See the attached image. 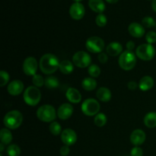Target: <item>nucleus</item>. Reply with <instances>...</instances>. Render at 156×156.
Masks as SVG:
<instances>
[{
    "label": "nucleus",
    "instance_id": "f257e3e1",
    "mask_svg": "<svg viewBox=\"0 0 156 156\" xmlns=\"http://www.w3.org/2000/svg\"><path fill=\"white\" fill-rule=\"evenodd\" d=\"M59 59L55 55L52 53H46L41 56L40 59L39 66L41 72L46 75H50L54 73L59 67Z\"/></svg>",
    "mask_w": 156,
    "mask_h": 156
},
{
    "label": "nucleus",
    "instance_id": "f03ea898",
    "mask_svg": "<svg viewBox=\"0 0 156 156\" xmlns=\"http://www.w3.org/2000/svg\"><path fill=\"white\" fill-rule=\"evenodd\" d=\"M23 122V115L20 111L13 110L5 115L3 123L9 129H16L20 127Z\"/></svg>",
    "mask_w": 156,
    "mask_h": 156
},
{
    "label": "nucleus",
    "instance_id": "7ed1b4c3",
    "mask_svg": "<svg viewBox=\"0 0 156 156\" xmlns=\"http://www.w3.org/2000/svg\"><path fill=\"white\" fill-rule=\"evenodd\" d=\"M118 63L120 68L125 71L132 70L136 64V56L132 51L125 50L119 56Z\"/></svg>",
    "mask_w": 156,
    "mask_h": 156
},
{
    "label": "nucleus",
    "instance_id": "20e7f679",
    "mask_svg": "<svg viewBox=\"0 0 156 156\" xmlns=\"http://www.w3.org/2000/svg\"><path fill=\"white\" fill-rule=\"evenodd\" d=\"M23 99L27 105L34 107L40 103L41 100V92L36 86H29L24 90Z\"/></svg>",
    "mask_w": 156,
    "mask_h": 156
},
{
    "label": "nucleus",
    "instance_id": "39448f33",
    "mask_svg": "<svg viewBox=\"0 0 156 156\" xmlns=\"http://www.w3.org/2000/svg\"><path fill=\"white\" fill-rule=\"evenodd\" d=\"M57 112L52 105H44L40 107L37 111V117L41 121L45 123L53 122L56 119Z\"/></svg>",
    "mask_w": 156,
    "mask_h": 156
},
{
    "label": "nucleus",
    "instance_id": "423d86ee",
    "mask_svg": "<svg viewBox=\"0 0 156 156\" xmlns=\"http://www.w3.org/2000/svg\"><path fill=\"white\" fill-rule=\"evenodd\" d=\"M136 55L143 61H150L155 55V49L150 44H143L136 49Z\"/></svg>",
    "mask_w": 156,
    "mask_h": 156
},
{
    "label": "nucleus",
    "instance_id": "0eeeda50",
    "mask_svg": "<svg viewBox=\"0 0 156 156\" xmlns=\"http://www.w3.org/2000/svg\"><path fill=\"white\" fill-rule=\"evenodd\" d=\"M82 111L85 115L88 117L97 115L101 109V105L96 99L88 98L85 100L82 103Z\"/></svg>",
    "mask_w": 156,
    "mask_h": 156
},
{
    "label": "nucleus",
    "instance_id": "6e6552de",
    "mask_svg": "<svg viewBox=\"0 0 156 156\" xmlns=\"http://www.w3.org/2000/svg\"><path fill=\"white\" fill-rule=\"evenodd\" d=\"M105 41L103 39L97 36H93L88 38L85 42V47L92 53H101L105 49Z\"/></svg>",
    "mask_w": 156,
    "mask_h": 156
},
{
    "label": "nucleus",
    "instance_id": "1a4fd4ad",
    "mask_svg": "<svg viewBox=\"0 0 156 156\" xmlns=\"http://www.w3.org/2000/svg\"><path fill=\"white\" fill-rule=\"evenodd\" d=\"M73 62L79 68H86L91 66V57L88 53L85 51H78L73 55Z\"/></svg>",
    "mask_w": 156,
    "mask_h": 156
},
{
    "label": "nucleus",
    "instance_id": "9d476101",
    "mask_svg": "<svg viewBox=\"0 0 156 156\" xmlns=\"http://www.w3.org/2000/svg\"><path fill=\"white\" fill-rule=\"evenodd\" d=\"M38 62L33 56H29L24 59L23 62V72L28 76H34L36 75L37 70Z\"/></svg>",
    "mask_w": 156,
    "mask_h": 156
},
{
    "label": "nucleus",
    "instance_id": "9b49d317",
    "mask_svg": "<svg viewBox=\"0 0 156 156\" xmlns=\"http://www.w3.org/2000/svg\"><path fill=\"white\" fill-rule=\"evenodd\" d=\"M61 140L66 146H73L77 141V134L75 130L67 128L62 130L61 133Z\"/></svg>",
    "mask_w": 156,
    "mask_h": 156
},
{
    "label": "nucleus",
    "instance_id": "f8f14e48",
    "mask_svg": "<svg viewBox=\"0 0 156 156\" xmlns=\"http://www.w3.org/2000/svg\"><path fill=\"white\" fill-rule=\"evenodd\" d=\"M85 14V9L83 5L80 2H75L70 6L69 15L74 20H81Z\"/></svg>",
    "mask_w": 156,
    "mask_h": 156
},
{
    "label": "nucleus",
    "instance_id": "ddd939ff",
    "mask_svg": "<svg viewBox=\"0 0 156 156\" xmlns=\"http://www.w3.org/2000/svg\"><path fill=\"white\" fill-rule=\"evenodd\" d=\"M73 105L69 103H64L59 107L57 110V116L60 120H66L72 117L73 114Z\"/></svg>",
    "mask_w": 156,
    "mask_h": 156
},
{
    "label": "nucleus",
    "instance_id": "4468645a",
    "mask_svg": "<svg viewBox=\"0 0 156 156\" xmlns=\"http://www.w3.org/2000/svg\"><path fill=\"white\" fill-rule=\"evenodd\" d=\"M24 83L21 80H13L8 85L7 91L12 96L19 95L24 91Z\"/></svg>",
    "mask_w": 156,
    "mask_h": 156
},
{
    "label": "nucleus",
    "instance_id": "2eb2a0df",
    "mask_svg": "<svg viewBox=\"0 0 156 156\" xmlns=\"http://www.w3.org/2000/svg\"><path fill=\"white\" fill-rule=\"evenodd\" d=\"M146 135L143 129H136L132 132L130 135V142L133 145L136 146H141L145 143Z\"/></svg>",
    "mask_w": 156,
    "mask_h": 156
},
{
    "label": "nucleus",
    "instance_id": "dca6fc26",
    "mask_svg": "<svg viewBox=\"0 0 156 156\" xmlns=\"http://www.w3.org/2000/svg\"><path fill=\"white\" fill-rule=\"evenodd\" d=\"M128 31L129 34L136 38H140L144 36L145 28L143 24H140L137 22H133L128 27Z\"/></svg>",
    "mask_w": 156,
    "mask_h": 156
},
{
    "label": "nucleus",
    "instance_id": "f3484780",
    "mask_svg": "<svg viewBox=\"0 0 156 156\" xmlns=\"http://www.w3.org/2000/svg\"><path fill=\"white\" fill-rule=\"evenodd\" d=\"M66 96L70 103L78 104L82 101V94L79 90L75 88H69L66 93Z\"/></svg>",
    "mask_w": 156,
    "mask_h": 156
},
{
    "label": "nucleus",
    "instance_id": "a211bd4d",
    "mask_svg": "<svg viewBox=\"0 0 156 156\" xmlns=\"http://www.w3.org/2000/svg\"><path fill=\"white\" fill-rule=\"evenodd\" d=\"M107 53L110 55L111 56H117L123 53V46L120 43L116 42H111L108 45L106 48Z\"/></svg>",
    "mask_w": 156,
    "mask_h": 156
},
{
    "label": "nucleus",
    "instance_id": "6ab92c4d",
    "mask_svg": "<svg viewBox=\"0 0 156 156\" xmlns=\"http://www.w3.org/2000/svg\"><path fill=\"white\" fill-rule=\"evenodd\" d=\"M96 96L101 101L108 102L111 101V98H112V94L109 88H106V87H101L98 89L97 92H96Z\"/></svg>",
    "mask_w": 156,
    "mask_h": 156
},
{
    "label": "nucleus",
    "instance_id": "aec40b11",
    "mask_svg": "<svg viewBox=\"0 0 156 156\" xmlns=\"http://www.w3.org/2000/svg\"><path fill=\"white\" fill-rule=\"evenodd\" d=\"M154 86V79L151 76H143L139 82V88L143 91H149Z\"/></svg>",
    "mask_w": 156,
    "mask_h": 156
},
{
    "label": "nucleus",
    "instance_id": "412c9836",
    "mask_svg": "<svg viewBox=\"0 0 156 156\" xmlns=\"http://www.w3.org/2000/svg\"><path fill=\"white\" fill-rule=\"evenodd\" d=\"M88 5L93 12L99 14L102 13L105 10V4L103 0H89Z\"/></svg>",
    "mask_w": 156,
    "mask_h": 156
},
{
    "label": "nucleus",
    "instance_id": "4be33fe9",
    "mask_svg": "<svg viewBox=\"0 0 156 156\" xmlns=\"http://www.w3.org/2000/svg\"><path fill=\"white\" fill-rule=\"evenodd\" d=\"M59 69L62 74H71L74 70V64L69 60H62L59 64Z\"/></svg>",
    "mask_w": 156,
    "mask_h": 156
},
{
    "label": "nucleus",
    "instance_id": "5701e85b",
    "mask_svg": "<svg viewBox=\"0 0 156 156\" xmlns=\"http://www.w3.org/2000/svg\"><path fill=\"white\" fill-rule=\"evenodd\" d=\"M82 86L84 90L87 91H93L97 87V82L92 77H87L82 80Z\"/></svg>",
    "mask_w": 156,
    "mask_h": 156
},
{
    "label": "nucleus",
    "instance_id": "b1692460",
    "mask_svg": "<svg viewBox=\"0 0 156 156\" xmlns=\"http://www.w3.org/2000/svg\"><path fill=\"white\" fill-rule=\"evenodd\" d=\"M12 139H13V136H12L10 129L8 128H2L0 130V140H1V143L2 144H9L12 141Z\"/></svg>",
    "mask_w": 156,
    "mask_h": 156
},
{
    "label": "nucleus",
    "instance_id": "393cba45",
    "mask_svg": "<svg viewBox=\"0 0 156 156\" xmlns=\"http://www.w3.org/2000/svg\"><path fill=\"white\" fill-rule=\"evenodd\" d=\"M144 124L148 128L156 127V112H149L144 117Z\"/></svg>",
    "mask_w": 156,
    "mask_h": 156
},
{
    "label": "nucleus",
    "instance_id": "a878e982",
    "mask_svg": "<svg viewBox=\"0 0 156 156\" xmlns=\"http://www.w3.org/2000/svg\"><path fill=\"white\" fill-rule=\"evenodd\" d=\"M59 80L55 76H49L45 79V86L50 89H53L59 87Z\"/></svg>",
    "mask_w": 156,
    "mask_h": 156
},
{
    "label": "nucleus",
    "instance_id": "bb28decb",
    "mask_svg": "<svg viewBox=\"0 0 156 156\" xmlns=\"http://www.w3.org/2000/svg\"><path fill=\"white\" fill-rule=\"evenodd\" d=\"M107 121H108V117L103 113H98L97 115H95L94 119V124L98 127H102L105 126L107 123Z\"/></svg>",
    "mask_w": 156,
    "mask_h": 156
},
{
    "label": "nucleus",
    "instance_id": "cd10ccee",
    "mask_svg": "<svg viewBox=\"0 0 156 156\" xmlns=\"http://www.w3.org/2000/svg\"><path fill=\"white\" fill-rule=\"evenodd\" d=\"M50 132L53 134V136H59L62 133V126L59 124V123L56 121H53L50 123Z\"/></svg>",
    "mask_w": 156,
    "mask_h": 156
},
{
    "label": "nucleus",
    "instance_id": "c85d7f7f",
    "mask_svg": "<svg viewBox=\"0 0 156 156\" xmlns=\"http://www.w3.org/2000/svg\"><path fill=\"white\" fill-rule=\"evenodd\" d=\"M7 154L9 156H19L21 154V149L18 145L12 144L8 146Z\"/></svg>",
    "mask_w": 156,
    "mask_h": 156
},
{
    "label": "nucleus",
    "instance_id": "c756f323",
    "mask_svg": "<svg viewBox=\"0 0 156 156\" xmlns=\"http://www.w3.org/2000/svg\"><path fill=\"white\" fill-rule=\"evenodd\" d=\"M88 74L92 78H97L100 76L101 74V69L96 64H91L89 67H88Z\"/></svg>",
    "mask_w": 156,
    "mask_h": 156
},
{
    "label": "nucleus",
    "instance_id": "7c9ffc66",
    "mask_svg": "<svg viewBox=\"0 0 156 156\" xmlns=\"http://www.w3.org/2000/svg\"><path fill=\"white\" fill-rule=\"evenodd\" d=\"M32 82L34 84V86L40 88V87H42L43 85H45V79L43 78V76L41 75L36 74L35 76H33Z\"/></svg>",
    "mask_w": 156,
    "mask_h": 156
},
{
    "label": "nucleus",
    "instance_id": "2f4dec72",
    "mask_svg": "<svg viewBox=\"0 0 156 156\" xmlns=\"http://www.w3.org/2000/svg\"><path fill=\"white\" fill-rule=\"evenodd\" d=\"M95 23L98 27H103L108 23V19H107V17L104 15L103 13L98 14V15L96 16L95 18Z\"/></svg>",
    "mask_w": 156,
    "mask_h": 156
},
{
    "label": "nucleus",
    "instance_id": "473e14b6",
    "mask_svg": "<svg viewBox=\"0 0 156 156\" xmlns=\"http://www.w3.org/2000/svg\"><path fill=\"white\" fill-rule=\"evenodd\" d=\"M142 24H143V27H148V28H151V27H153L156 26V22L155 20H154V18L149 16L145 17L142 20Z\"/></svg>",
    "mask_w": 156,
    "mask_h": 156
},
{
    "label": "nucleus",
    "instance_id": "72a5a7b5",
    "mask_svg": "<svg viewBox=\"0 0 156 156\" xmlns=\"http://www.w3.org/2000/svg\"><path fill=\"white\" fill-rule=\"evenodd\" d=\"M0 86L4 87L5 85H6L9 82V79H10V76H9V73L6 71L4 70H2L0 72Z\"/></svg>",
    "mask_w": 156,
    "mask_h": 156
},
{
    "label": "nucleus",
    "instance_id": "f704fd0d",
    "mask_svg": "<svg viewBox=\"0 0 156 156\" xmlns=\"http://www.w3.org/2000/svg\"><path fill=\"white\" fill-rule=\"evenodd\" d=\"M146 40L148 44H155L156 42V33L155 31H149L146 34Z\"/></svg>",
    "mask_w": 156,
    "mask_h": 156
},
{
    "label": "nucleus",
    "instance_id": "c9c22d12",
    "mask_svg": "<svg viewBox=\"0 0 156 156\" xmlns=\"http://www.w3.org/2000/svg\"><path fill=\"white\" fill-rule=\"evenodd\" d=\"M131 156H143V150L139 146H135L133 148L130 152Z\"/></svg>",
    "mask_w": 156,
    "mask_h": 156
},
{
    "label": "nucleus",
    "instance_id": "e433bc0d",
    "mask_svg": "<svg viewBox=\"0 0 156 156\" xmlns=\"http://www.w3.org/2000/svg\"><path fill=\"white\" fill-rule=\"evenodd\" d=\"M98 59L99 62H100L101 63H106L108 60V56L107 53H103V52H102V53H99L98 54Z\"/></svg>",
    "mask_w": 156,
    "mask_h": 156
},
{
    "label": "nucleus",
    "instance_id": "4c0bfd02",
    "mask_svg": "<svg viewBox=\"0 0 156 156\" xmlns=\"http://www.w3.org/2000/svg\"><path fill=\"white\" fill-rule=\"evenodd\" d=\"M69 152H70L69 146H66V145H64L63 146H62V147L60 148V149H59V153H60V155L62 156H67L69 154Z\"/></svg>",
    "mask_w": 156,
    "mask_h": 156
},
{
    "label": "nucleus",
    "instance_id": "58836bf2",
    "mask_svg": "<svg viewBox=\"0 0 156 156\" xmlns=\"http://www.w3.org/2000/svg\"><path fill=\"white\" fill-rule=\"evenodd\" d=\"M139 86V84H137L136 82H133V81H131V82H129L127 84V87L129 90L131 91H134V90L136 89Z\"/></svg>",
    "mask_w": 156,
    "mask_h": 156
},
{
    "label": "nucleus",
    "instance_id": "ea45409f",
    "mask_svg": "<svg viewBox=\"0 0 156 156\" xmlns=\"http://www.w3.org/2000/svg\"><path fill=\"white\" fill-rule=\"evenodd\" d=\"M126 49H127V50L133 52V50L135 49V44H134L133 41H129L126 43Z\"/></svg>",
    "mask_w": 156,
    "mask_h": 156
},
{
    "label": "nucleus",
    "instance_id": "a19ab883",
    "mask_svg": "<svg viewBox=\"0 0 156 156\" xmlns=\"http://www.w3.org/2000/svg\"><path fill=\"white\" fill-rule=\"evenodd\" d=\"M152 8L154 12H156V0H153L152 2Z\"/></svg>",
    "mask_w": 156,
    "mask_h": 156
},
{
    "label": "nucleus",
    "instance_id": "79ce46f5",
    "mask_svg": "<svg viewBox=\"0 0 156 156\" xmlns=\"http://www.w3.org/2000/svg\"><path fill=\"white\" fill-rule=\"evenodd\" d=\"M105 1H106L107 2L110 3V4H115V3H117L119 0H105Z\"/></svg>",
    "mask_w": 156,
    "mask_h": 156
},
{
    "label": "nucleus",
    "instance_id": "37998d69",
    "mask_svg": "<svg viewBox=\"0 0 156 156\" xmlns=\"http://www.w3.org/2000/svg\"><path fill=\"white\" fill-rule=\"evenodd\" d=\"M0 148H1V149H0V151H1V152H2L3 149H4V144L1 143V144H0Z\"/></svg>",
    "mask_w": 156,
    "mask_h": 156
},
{
    "label": "nucleus",
    "instance_id": "c03bdc74",
    "mask_svg": "<svg viewBox=\"0 0 156 156\" xmlns=\"http://www.w3.org/2000/svg\"><path fill=\"white\" fill-rule=\"evenodd\" d=\"M74 1L76 2H79L82 1V0H74Z\"/></svg>",
    "mask_w": 156,
    "mask_h": 156
},
{
    "label": "nucleus",
    "instance_id": "a18cd8bd",
    "mask_svg": "<svg viewBox=\"0 0 156 156\" xmlns=\"http://www.w3.org/2000/svg\"><path fill=\"white\" fill-rule=\"evenodd\" d=\"M155 27H156V26H155Z\"/></svg>",
    "mask_w": 156,
    "mask_h": 156
}]
</instances>
